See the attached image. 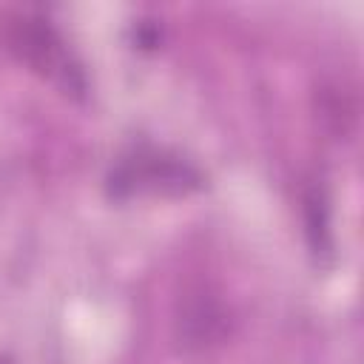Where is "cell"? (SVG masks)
Here are the masks:
<instances>
[{
  "label": "cell",
  "mask_w": 364,
  "mask_h": 364,
  "mask_svg": "<svg viewBox=\"0 0 364 364\" xmlns=\"http://www.w3.org/2000/svg\"><path fill=\"white\" fill-rule=\"evenodd\" d=\"M219 324H222L219 310H216L210 301H202V299H199L196 307H191V310L185 313V318H182V333H185L188 341H193L196 347H202V344H208L210 338H216Z\"/></svg>",
  "instance_id": "obj_4"
},
{
  "label": "cell",
  "mask_w": 364,
  "mask_h": 364,
  "mask_svg": "<svg viewBox=\"0 0 364 364\" xmlns=\"http://www.w3.org/2000/svg\"><path fill=\"white\" fill-rule=\"evenodd\" d=\"M304 222H307V239L316 256H330L333 253V239H330V208L321 193V188H310L304 196Z\"/></svg>",
  "instance_id": "obj_3"
},
{
  "label": "cell",
  "mask_w": 364,
  "mask_h": 364,
  "mask_svg": "<svg viewBox=\"0 0 364 364\" xmlns=\"http://www.w3.org/2000/svg\"><path fill=\"white\" fill-rule=\"evenodd\" d=\"M3 37H6L9 51L20 63H26L31 71L57 82L60 91H65L68 97H77V100L85 97L88 80H85V71H82L80 60L71 54L63 34L43 14L28 11V14L9 17Z\"/></svg>",
  "instance_id": "obj_1"
},
{
  "label": "cell",
  "mask_w": 364,
  "mask_h": 364,
  "mask_svg": "<svg viewBox=\"0 0 364 364\" xmlns=\"http://www.w3.org/2000/svg\"><path fill=\"white\" fill-rule=\"evenodd\" d=\"M196 188H202V173L191 162L154 148H134L128 156H122L114 165L108 176V191L117 199H125L142 191L188 193Z\"/></svg>",
  "instance_id": "obj_2"
}]
</instances>
